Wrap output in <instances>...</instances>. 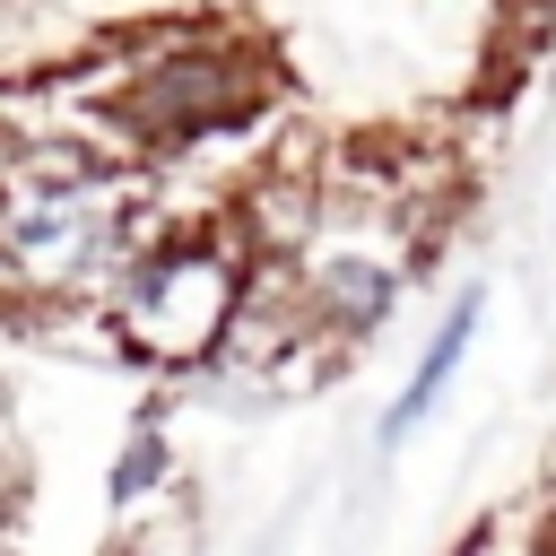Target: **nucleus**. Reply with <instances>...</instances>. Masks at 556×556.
Returning <instances> with one entry per match:
<instances>
[{
    "mask_svg": "<svg viewBox=\"0 0 556 556\" xmlns=\"http://www.w3.org/2000/svg\"><path fill=\"white\" fill-rule=\"evenodd\" d=\"M243 278H252V252L226 226V208L217 217H165L122 261V278L96 295V321H104L122 365L208 374V356H217V339L243 304Z\"/></svg>",
    "mask_w": 556,
    "mask_h": 556,
    "instance_id": "f257e3e1",
    "label": "nucleus"
},
{
    "mask_svg": "<svg viewBox=\"0 0 556 556\" xmlns=\"http://www.w3.org/2000/svg\"><path fill=\"white\" fill-rule=\"evenodd\" d=\"M478 321H486V287H460L452 304H443V321L426 330V348H417V365H408V382L391 391V408H382V426H374V443L382 452H400L434 408H443V391L460 382V365H469V348H478Z\"/></svg>",
    "mask_w": 556,
    "mask_h": 556,
    "instance_id": "f03ea898",
    "label": "nucleus"
},
{
    "mask_svg": "<svg viewBox=\"0 0 556 556\" xmlns=\"http://www.w3.org/2000/svg\"><path fill=\"white\" fill-rule=\"evenodd\" d=\"M165 495H174V434H165V417L148 408V417H130L122 452L104 460V504H113V513H148V504H165Z\"/></svg>",
    "mask_w": 556,
    "mask_h": 556,
    "instance_id": "7ed1b4c3",
    "label": "nucleus"
},
{
    "mask_svg": "<svg viewBox=\"0 0 556 556\" xmlns=\"http://www.w3.org/2000/svg\"><path fill=\"white\" fill-rule=\"evenodd\" d=\"M0 313H17V295H9V269H0Z\"/></svg>",
    "mask_w": 556,
    "mask_h": 556,
    "instance_id": "20e7f679",
    "label": "nucleus"
}]
</instances>
